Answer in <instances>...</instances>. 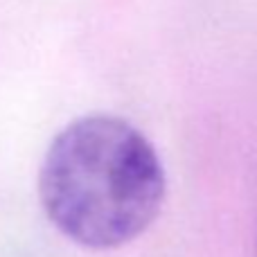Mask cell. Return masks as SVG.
I'll return each instance as SVG.
<instances>
[{"label":"cell","instance_id":"1","mask_svg":"<svg viewBox=\"0 0 257 257\" xmlns=\"http://www.w3.org/2000/svg\"><path fill=\"white\" fill-rule=\"evenodd\" d=\"M39 199L68 239L86 248H117L156 221L165 169L151 142L126 120L84 115L45 151Z\"/></svg>","mask_w":257,"mask_h":257}]
</instances>
